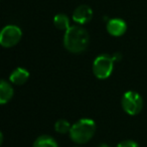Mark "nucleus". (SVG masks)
Instances as JSON below:
<instances>
[{
    "instance_id": "20e7f679",
    "label": "nucleus",
    "mask_w": 147,
    "mask_h": 147,
    "mask_svg": "<svg viewBox=\"0 0 147 147\" xmlns=\"http://www.w3.org/2000/svg\"><path fill=\"white\" fill-rule=\"evenodd\" d=\"M121 105L125 113L130 116H135L142 110L143 99L137 92L127 91L121 99Z\"/></svg>"
},
{
    "instance_id": "ddd939ff",
    "label": "nucleus",
    "mask_w": 147,
    "mask_h": 147,
    "mask_svg": "<svg viewBox=\"0 0 147 147\" xmlns=\"http://www.w3.org/2000/svg\"><path fill=\"white\" fill-rule=\"evenodd\" d=\"M117 147H139V145L133 140H124L119 143Z\"/></svg>"
},
{
    "instance_id": "f257e3e1",
    "label": "nucleus",
    "mask_w": 147,
    "mask_h": 147,
    "mask_svg": "<svg viewBox=\"0 0 147 147\" xmlns=\"http://www.w3.org/2000/svg\"><path fill=\"white\" fill-rule=\"evenodd\" d=\"M90 42L89 33L81 25H73L65 30L63 47L71 53H82L88 49Z\"/></svg>"
},
{
    "instance_id": "423d86ee",
    "label": "nucleus",
    "mask_w": 147,
    "mask_h": 147,
    "mask_svg": "<svg viewBox=\"0 0 147 147\" xmlns=\"http://www.w3.org/2000/svg\"><path fill=\"white\" fill-rule=\"evenodd\" d=\"M93 18V10L89 5H80L73 12V20L80 25L89 23Z\"/></svg>"
},
{
    "instance_id": "2eb2a0df",
    "label": "nucleus",
    "mask_w": 147,
    "mask_h": 147,
    "mask_svg": "<svg viewBox=\"0 0 147 147\" xmlns=\"http://www.w3.org/2000/svg\"><path fill=\"white\" fill-rule=\"evenodd\" d=\"M99 147H111V146L108 144H106V143H102V144L99 145Z\"/></svg>"
},
{
    "instance_id": "6e6552de",
    "label": "nucleus",
    "mask_w": 147,
    "mask_h": 147,
    "mask_svg": "<svg viewBox=\"0 0 147 147\" xmlns=\"http://www.w3.org/2000/svg\"><path fill=\"white\" fill-rule=\"evenodd\" d=\"M29 78V73L27 69H23V67H16L12 73L10 74L9 80L12 84L17 85V86H21V85L25 84Z\"/></svg>"
},
{
    "instance_id": "7ed1b4c3",
    "label": "nucleus",
    "mask_w": 147,
    "mask_h": 147,
    "mask_svg": "<svg viewBox=\"0 0 147 147\" xmlns=\"http://www.w3.org/2000/svg\"><path fill=\"white\" fill-rule=\"evenodd\" d=\"M114 59L112 55H100L93 63V73L99 80H106L112 75L114 69Z\"/></svg>"
},
{
    "instance_id": "9b49d317",
    "label": "nucleus",
    "mask_w": 147,
    "mask_h": 147,
    "mask_svg": "<svg viewBox=\"0 0 147 147\" xmlns=\"http://www.w3.org/2000/svg\"><path fill=\"white\" fill-rule=\"evenodd\" d=\"M53 24L57 29L61 30H67L71 25H69V18L67 15L63 13H59L53 17Z\"/></svg>"
},
{
    "instance_id": "39448f33",
    "label": "nucleus",
    "mask_w": 147,
    "mask_h": 147,
    "mask_svg": "<svg viewBox=\"0 0 147 147\" xmlns=\"http://www.w3.org/2000/svg\"><path fill=\"white\" fill-rule=\"evenodd\" d=\"M22 31L16 25H6L0 32V45L3 47H12L20 41Z\"/></svg>"
},
{
    "instance_id": "0eeeda50",
    "label": "nucleus",
    "mask_w": 147,
    "mask_h": 147,
    "mask_svg": "<svg viewBox=\"0 0 147 147\" xmlns=\"http://www.w3.org/2000/svg\"><path fill=\"white\" fill-rule=\"evenodd\" d=\"M107 31L112 36H122L127 30V24L121 18H112L107 22Z\"/></svg>"
},
{
    "instance_id": "f8f14e48",
    "label": "nucleus",
    "mask_w": 147,
    "mask_h": 147,
    "mask_svg": "<svg viewBox=\"0 0 147 147\" xmlns=\"http://www.w3.org/2000/svg\"><path fill=\"white\" fill-rule=\"evenodd\" d=\"M71 128V125L69 124V121L65 120V119H61L57 120L55 123V130L59 134H65V133H69V130Z\"/></svg>"
},
{
    "instance_id": "4468645a",
    "label": "nucleus",
    "mask_w": 147,
    "mask_h": 147,
    "mask_svg": "<svg viewBox=\"0 0 147 147\" xmlns=\"http://www.w3.org/2000/svg\"><path fill=\"white\" fill-rule=\"evenodd\" d=\"M113 59H114V61H120L121 59H122V55H121L120 53H115L114 55H112Z\"/></svg>"
},
{
    "instance_id": "1a4fd4ad",
    "label": "nucleus",
    "mask_w": 147,
    "mask_h": 147,
    "mask_svg": "<svg viewBox=\"0 0 147 147\" xmlns=\"http://www.w3.org/2000/svg\"><path fill=\"white\" fill-rule=\"evenodd\" d=\"M14 91L8 82L5 80H2L0 82V104L4 105L8 103L12 99Z\"/></svg>"
},
{
    "instance_id": "f03ea898",
    "label": "nucleus",
    "mask_w": 147,
    "mask_h": 147,
    "mask_svg": "<svg viewBox=\"0 0 147 147\" xmlns=\"http://www.w3.org/2000/svg\"><path fill=\"white\" fill-rule=\"evenodd\" d=\"M96 132V123L92 119L83 118L71 125L69 138L77 144H85L94 137Z\"/></svg>"
},
{
    "instance_id": "9d476101",
    "label": "nucleus",
    "mask_w": 147,
    "mask_h": 147,
    "mask_svg": "<svg viewBox=\"0 0 147 147\" xmlns=\"http://www.w3.org/2000/svg\"><path fill=\"white\" fill-rule=\"evenodd\" d=\"M32 147H59V144L51 136L41 135L34 140Z\"/></svg>"
}]
</instances>
